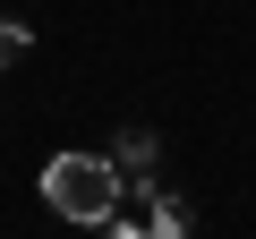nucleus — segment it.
<instances>
[{"label": "nucleus", "instance_id": "obj_3", "mask_svg": "<svg viewBox=\"0 0 256 239\" xmlns=\"http://www.w3.org/2000/svg\"><path fill=\"white\" fill-rule=\"evenodd\" d=\"M26 43H34V34H26L18 18H0V68H18V60H26Z\"/></svg>", "mask_w": 256, "mask_h": 239}, {"label": "nucleus", "instance_id": "obj_1", "mask_svg": "<svg viewBox=\"0 0 256 239\" xmlns=\"http://www.w3.org/2000/svg\"><path fill=\"white\" fill-rule=\"evenodd\" d=\"M43 205H52L60 222L102 230V222L120 214V162H111V154H52V162H43Z\"/></svg>", "mask_w": 256, "mask_h": 239}, {"label": "nucleus", "instance_id": "obj_2", "mask_svg": "<svg viewBox=\"0 0 256 239\" xmlns=\"http://www.w3.org/2000/svg\"><path fill=\"white\" fill-rule=\"evenodd\" d=\"M146 230H154V239H180V230H188V205H180L171 188H154V196H146Z\"/></svg>", "mask_w": 256, "mask_h": 239}]
</instances>
